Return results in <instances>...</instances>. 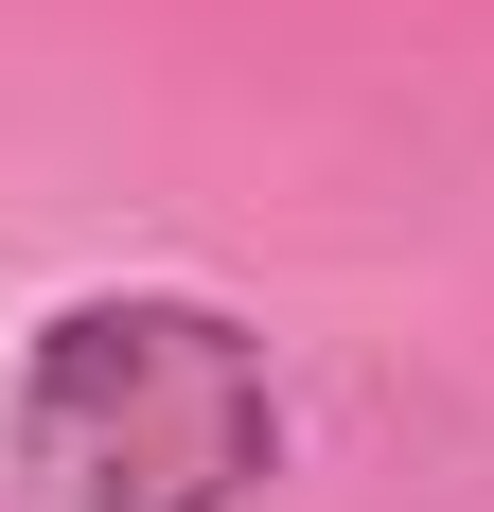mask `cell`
<instances>
[{
    "mask_svg": "<svg viewBox=\"0 0 494 512\" xmlns=\"http://www.w3.org/2000/svg\"><path fill=\"white\" fill-rule=\"evenodd\" d=\"M36 460L89 512H230V477L265 460V371L195 301H89L36 354Z\"/></svg>",
    "mask_w": 494,
    "mask_h": 512,
    "instance_id": "cell-1",
    "label": "cell"
}]
</instances>
